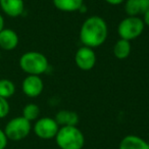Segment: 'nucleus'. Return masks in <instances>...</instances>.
Segmentation results:
<instances>
[{
	"mask_svg": "<svg viewBox=\"0 0 149 149\" xmlns=\"http://www.w3.org/2000/svg\"><path fill=\"white\" fill-rule=\"evenodd\" d=\"M131 50H132L131 42L120 38V40H118L113 45V55L118 59H126L130 55Z\"/></svg>",
	"mask_w": 149,
	"mask_h": 149,
	"instance_id": "nucleus-15",
	"label": "nucleus"
},
{
	"mask_svg": "<svg viewBox=\"0 0 149 149\" xmlns=\"http://www.w3.org/2000/svg\"><path fill=\"white\" fill-rule=\"evenodd\" d=\"M104 1L110 5H120L124 2L125 0H104Z\"/></svg>",
	"mask_w": 149,
	"mask_h": 149,
	"instance_id": "nucleus-20",
	"label": "nucleus"
},
{
	"mask_svg": "<svg viewBox=\"0 0 149 149\" xmlns=\"http://www.w3.org/2000/svg\"><path fill=\"white\" fill-rule=\"evenodd\" d=\"M40 116V108L35 103H28L23 109V116L29 122L38 120Z\"/></svg>",
	"mask_w": 149,
	"mask_h": 149,
	"instance_id": "nucleus-17",
	"label": "nucleus"
},
{
	"mask_svg": "<svg viewBox=\"0 0 149 149\" xmlns=\"http://www.w3.org/2000/svg\"><path fill=\"white\" fill-rule=\"evenodd\" d=\"M74 62L77 66L82 70H90L94 68L96 63V54L93 48L82 46L76 52L74 55Z\"/></svg>",
	"mask_w": 149,
	"mask_h": 149,
	"instance_id": "nucleus-7",
	"label": "nucleus"
},
{
	"mask_svg": "<svg viewBox=\"0 0 149 149\" xmlns=\"http://www.w3.org/2000/svg\"><path fill=\"white\" fill-rule=\"evenodd\" d=\"M32 130L31 122L26 120L23 116L10 120L4 128V133L7 139L11 141H21L29 136Z\"/></svg>",
	"mask_w": 149,
	"mask_h": 149,
	"instance_id": "nucleus-5",
	"label": "nucleus"
},
{
	"mask_svg": "<svg viewBox=\"0 0 149 149\" xmlns=\"http://www.w3.org/2000/svg\"><path fill=\"white\" fill-rule=\"evenodd\" d=\"M53 5L63 13L79 11L84 5V0H52Z\"/></svg>",
	"mask_w": 149,
	"mask_h": 149,
	"instance_id": "nucleus-14",
	"label": "nucleus"
},
{
	"mask_svg": "<svg viewBox=\"0 0 149 149\" xmlns=\"http://www.w3.org/2000/svg\"><path fill=\"white\" fill-rule=\"evenodd\" d=\"M0 58H1V54H0Z\"/></svg>",
	"mask_w": 149,
	"mask_h": 149,
	"instance_id": "nucleus-23",
	"label": "nucleus"
},
{
	"mask_svg": "<svg viewBox=\"0 0 149 149\" xmlns=\"http://www.w3.org/2000/svg\"><path fill=\"white\" fill-rule=\"evenodd\" d=\"M3 29H4V19L1 15V13H0V32L2 31Z\"/></svg>",
	"mask_w": 149,
	"mask_h": 149,
	"instance_id": "nucleus-22",
	"label": "nucleus"
},
{
	"mask_svg": "<svg viewBox=\"0 0 149 149\" xmlns=\"http://www.w3.org/2000/svg\"><path fill=\"white\" fill-rule=\"evenodd\" d=\"M143 22H144L145 26H148L149 27V10H147L145 13V15H143Z\"/></svg>",
	"mask_w": 149,
	"mask_h": 149,
	"instance_id": "nucleus-21",
	"label": "nucleus"
},
{
	"mask_svg": "<svg viewBox=\"0 0 149 149\" xmlns=\"http://www.w3.org/2000/svg\"><path fill=\"white\" fill-rule=\"evenodd\" d=\"M19 38L17 32L11 29H3L0 32V48L5 51H11L19 45Z\"/></svg>",
	"mask_w": 149,
	"mask_h": 149,
	"instance_id": "nucleus-10",
	"label": "nucleus"
},
{
	"mask_svg": "<svg viewBox=\"0 0 149 149\" xmlns=\"http://www.w3.org/2000/svg\"><path fill=\"white\" fill-rule=\"evenodd\" d=\"M118 149H149V143L139 136L128 135L122 139Z\"/></svg>",
	"mask_w": 149,
	"mask_h": 149,
	"instance_id": "nucleus-12",
	"label": "nucleus"
},
{
	"mask_svg": "<svg viewBox=\"0 0 149 149\" xmlns=\"http://www.w3.org/2000/svg\"><path fill=\"white\" fill-rule=\"evenodd\" d=\"M60 127L56 123V120L52 118H41L36 120L34 125V133L40 139L43 140H49V139L55 138L58 130Z\"/></svg>",
	"mask_w": 149,
	"mask_h": 149,
	"instance_id": "nucleus-6",
	"label": "nucleus"
},
{
	"mask_svg": "<svg viewBox=\"0 0 149 149\" xmlns=\"http://www.w3.org/2000/svg\"><path fill=\"white\" fill-rule=\"evenodd\" d=\"M144 28L145 24L143 19L139 17H128L118 24V34L120 39L132 41L142 35Z\"/></svg>",
	"mask_w": 149,
	"mask_h": 149,
	"instance_id": "nucleus-4",
	"label": "nucleus"
},
{
	"mask_svg": "<svg viewBox=\"0 0 149 149\" xmlns=\"http://www.w3.org/2000/svg\"><path fill=\"white\" fill-rule=\"evenodd\" d=\"M43 81L40 76H36V74H28L22 84V90L24 94L31 98L38 97L43 92Z\"/></svg>",
	"mask_w": 149,
	"mask_h": 149,
	"instance_id": "nucleus-8",
	"label": "nucleus"
},
{
	"mask_svg": "<svg viewBox=\"0 0 149 149\" xmlns=\"http://www.w3.org/2000/svg\"><path fill=\"white\" fill-rule=\"evenodd\" d=\"M56 123L59 127H65V126H77L79 123V116L77 112L72 110H60L56 113L55 118Z\"/></svg>",
	"mask_w": 149,
	"mask_h": 149,
	"instance_id": "nucleus-13",
	"label": "nucleus"
},
{
	"mask_svg": "<svg viewBox=\"0 0 149 149\" xmlns=\"http://www.w3.org/2000/svg\"><path fill=\"white\" fill-rule=\"evenodd\" d=\"M0 8L9 17H17L25 10L24 0H0Z\"/></svg>",
	"mask_w": 149,
	"mask_h": 149,
	"instance_id": "nucleus-9",
	"label": "nucleus"
},
{
	"mask_svg": "<svg viewBox=\"0 0 149 149\" xmlns=\"http://www.w3.org/2000/svg\"><path fill=\"white\" fill-rule=\"evenodd\" d=\"M9 103L6 98L0 96V118H4L9 113Z\"/></svg>",
	"mask_w": 149,
	"mask_h": 149,
	"instance_id": "nucleus-18",
	"label": "nucleus"
},
{
	"mask_svg": "<svg viewBox=\"0 0 149 149\" xmlns=\"http://www.w3.org/2000/svg\"><path fill=\"white\" fill-rule=\"evenodd\" d=\"M15 93V85L8 79L0 80V96L3 98H9Z\"/></svg>",
	"mask_w": 149,
	"mask_h": 149,
	"instance_id": "nucleus-16",
	"label": "nucleus"
},
{
	"mask_svg": "<svg viewBox=\"0 0 149 149\" xmlns=\"http://www.w3.org/2000/svg\"><path fill=\"white\" fill-rule=\"evenodd\" d=\"M55 140L59 149H82L85 145V136L77 126L60 127Z\"/></svg>",
	"mask_w": 149,
	"mask_h": 149,
	"instance_id": "nucleus-2",
	"label": "nucleus"
},
{
	"mask_svg": "<svg viewBox=\"0 0 149 149\" xmlns=\"http://www.w3.org/2000/svg\"><path fill=\"white\" fill-rule=\"evenodd\" d=\"M19 68L28 74H44L48 70V59L43 53L38 51H28L19 58Z\"/></svg>",
	"mask_w": 149,
	"mask_h": 149,
	"instance_id": "nucleus-3",
	"label": "nucleus"
},
{
	"mask_svg": "<svg viewBox=\"0 0 149 149\" xmlns=\"http://www.w3.org/2000/svg\"><path fill=\"white\" fill-rule=\"evenodd\" d=\"M149 10V0H127L125 3V11L128 17L144 15Z\"/></svg>",
	"mask_w": 149,
	"mask_h": 149,
	"instance_id": "nucleus-11",
	"label": "nucleus"
},
{
	"mask_svg": "<svg viewBox=\"0 0 149 149\" xmlns=\"http://www.w3.org/2000/svg\"><path fill=\"white\" fill-rule=\"evenodd\" d=\"M107 24L98 15H92L86 19L80 29V40L83 46L93 49L101 46L107 39Z\"/></svg>",
	"mask_w": 149,
	"mask_h": 149,
	"instance_id": "nucleus-1",
	"label": "nucleus"
},
{
	"mask_svg": "<svg viewBox=\"0 0 149 149\" xmlns=\"http://www.w3.org/2000/svg\"><path fill=\"white\" fill-rule=\"evenodd\" d=\"M7 142H8V139H7L4 131L0 129V149H5V148H6Z\"/></svg>",
	"mask_w": 149,
	"mask_h": 149,
	"instance_id": "nucleus-19",
	"label": "nucleus"
}]
</instances>
